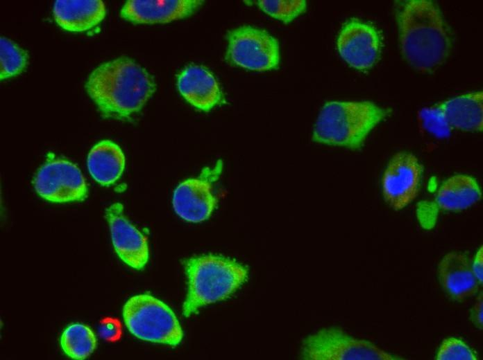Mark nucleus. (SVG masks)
Segmentation results:
<instances>
[{"mask_svg":"<svg viewBox=\"0 0 483 360\" xmlns=\"http://www.w3.org/2000/svg\"><path fill=\"white\" fill-rule=\"evenodd\" d=\"M1 80L20 74L28 63L27 53L10 39L1 37Z\"/></svg>","mask_w":483,"mask_h":360,"instance_id":"412c9836","label":"nucleus"},{"mask_svg":"<svg viewBox=\"0 0 483 360\" xmlns=\"http://www.w3.org/2000/svg\"><path fill=\"white\" fill-rule=\"evenodd\" d=\"M60 343L62 351L67 357L73 359L83 360L95 350L96 338L88 326L73 323L64 330Z\"/></svg>","mask_w":483,"mask_h":360,"instance_id":"aec40b11","label":"nucleus"},{"mask_svg":"<svg viewBox=\"0 0 483 360\" xmlns=\"http://www.w3.org/2000/svg\"><path fill=\"white\" fill-rule=\"evenodd\" d=\"M437 271L442 289L452 300L464 301L479 291L480 284L465 253L458 251L446 253L439 262Z\"/></svg>","mask_w":483,"mask_h":360,"instance_id":"2eb2a0df","label":"nucleus"},{"mask_svg":"<svg viewBox=\"0 0 483 360\" xmlns=\"http://www.w3.org/2000/svg\"><path fill=\"white\" fill-rule=\"evenodd\" d=\"M469 319L472 324L477 329L483 328V295L480 291L476 298L475 302L470 309Z\"/></svg>","mask_w":483,"mask_h":360,"instance_id":"b1692460","label":"nucleus"},{"mask_svg":"<svg viewBox=\"0 0 483 360\" xmlns=\"http://www.w3.org/2000/svg\"><path fill=\"white\" fill-rule=\"evenodd\" d=\"M481 197V189L476 179L459 174L449 177L440 186L435 201L441 210L460 211L476 204Z\"/></svg>","mask_w":483,"mask_h":360,"instance_id":"6ab92c4d","label":"nucleus"},{"mask_svg":"<svg viewBox=\"0 0 483 360\" xmlns=\"http://www.w3.org/2000/svg\"><path fill=\"white\" fill-rule=\"evenodd\" d=\"M105 216L112 244L119 258L134 269H142L149 257L146 237L126 217L121 203L112 204L107 208Z\"/></svg>","mask_w":483,"mask_h":360,"instance_id":"f8f14e48","label":"nucleus"},{"mask_svg":"<svg viewBox=\"0 0 483 360\" xmlns=\"http://www.w3.org/2000/svg\"><path fill=\"white\" fill-rule=\"evenodd\" d=\"M259 8L268 15L285 24L293 21L306 10V1H257Z\"/></svg>","mask_w":483,"mask_h":360,"instance_id":"4be33fe9","label":"nucleus"},{"mask_svg":"<svg viewBox=\"0 0 483 360\" xmlns=\"http://www.w3.org/2000/svg\"><path fill=\"white\" fill-rule=\"evenodd\" d=\"M397 21L401 53L412 66L430 71L446 60L451 48V34L435 3L404 1L398 7Z\"/></svg>","mask_w":483,"mask_h":360,"instance_id":"f03ea898","label":"nucleus"},{"mask_svg":"<svg viewBox=\"0 0 483 360\" xmlns=\"http://www.w3.org/2000/svg\"><path fill=\"white\" fill-rule=\"evenodd\" d=\"M423 167L413 154L400 152L388 163L382 178L385 201L394 210H401L417 196Z\"/></svg>","mask_w":483,"mask_h":360,"instance_id":"9b49d317","label":"nucleus"},{"mask_svg":"<svg viewBox=\"0 0 483 360\" xmlns=\"http://www.w3.org/2000/svg\"><path fill=\"white\" fill-rule=\"evenodd\" d=\"M337 47L340 56L349 66L366 71L380 58L382 38L380 31L371 24L352 18L341 28Z\"/></svg>","mask_w":483,"mask_h":360,"instance_id":"9d476101","label":"nucleus"},{"mask_svg":"<svg viewBox=\"0 0 483 360\" xmlns=\"http://www.w3.org/2000/svg\"><path fill=\"white\" fill-rule=\"evenodd\" d=\"M33 179L36 192L54 203L80 201L88 189L79 168L73 163L50 154Z\"/></svg>","mask_w":483,"mask_h":360,"instance_id":"6e6552de","label":"nucleus"},{"mask_svg":"<svg viewBox=\"0 0 483 360\" xmlns=\"http://www.w3.org/2000/svg\"><path fill=\"white\" fill-rule=\"evenodd\" d=\"M101 0H57L53 8L55 21L62 28L83 32L98 25L105 16Z\"/></svg>","mask_w":483,"mask_h":360,"instance_id":"f3484780","label":"nucleus"},{"mask_svg":"<svg viewBox=\"0 0 483 360\" xmlns=\"http://www.w3.org/2000/svg\"><path fill=\"white\" fill-rule=\"evenodd\" d=\"M227 39L226 59L230 64L257 71L278 67V42L266 30L242 26L230 30Z\"/></svg>","mask_w":483,"mask_h":360,"instance_id":"0eeeda50","label":"nucleus"},{"mask_svg":"<svg viewBox=\"0 0 483 360\" xmlns=\"http://www.w3.org/2000/svg\"><path fill=\"white\" fill-rule=\"evenodd\" d=\"M436 359L437 360H477V357L463 341L450 337L443 341Z\"/></svg>","mask_w":483,"mask_h":360,"instance_id":"5701e85b","label":"nucleus"},{"mask_svg":"<svg viewBox=\"0 0 483 360\" xmlns=\"http://www.w3.org/2000/svg\"><path fill=\"white\" fill-rule=\"evenodd\" d=\"M177 86L183 97L198 109L208 111L225 102L216 78L203 66L184 68L177 75Z\"/></svg>","mask_w":483,"mask_h":360,"instance_id":"ddd939ff","label":"nucleus"},{"mask_svg":"<svg viewBox=\"0 0 483 360\" xmlns=\"http://www.w3.org/2000/svg\"><path fill=\"white\" fill-rule=\"evenodd\" d=\"M481 246L477 250L474 260L471 263L472 270L477 281L482 285L483 282V250Z\"/></svg>","mask_w":483,"mask_h":360,"instance_id":"a878e982","label":"nucleus"},{"mask_svg":"<svg viewBox=\"0 0 483 360\" xmlns=\"http://www.w3.org/2000/svg\"><path fill=\"white\" fill-rule=\"evenodd\" d=\"M300 358L307 360L402 359L337 327L321 329L307 336L301 344Z\"/></svg>","mask_w":483,"mask_h":360,"instance_id":"423d86ee","label":"nucleus"},{"mask_svg":"<svg viewBox=\"0 0 483 360\" xmlns=\"http://www.w3.org/2000/svg\"><path fill=\"white\" fill-rule=\"evenodd\" d=\"M123 318L129 332L146 341L176 346L183 337L172 309L149 294L132 296L124 304Z\"/></svg>","mask_w":483,"mask_h":360,"instance_id":"39448f33","label":"nucleus"},{"mask_svg":"<svg viewBox=\"0 0 483 360\" xmlns=\"http://www.w3.org/2000/svg\"><path fill=\"white\" fill-rule=\"evenodd\" d=\"M391 113L369 101H330L314 126V141L349 149L360 148L372 129Z\"/></svg>","mask_w":483,"mask_h":360,"instance_id":"20e7f679","label":"nucleus"},{"mask_svg":"<svg viewBox=\"0 0 483 360\" xmlns=\"http://www.w3.org/2000/svg\"><path fill=\"white\" fill-rule=\"evenodd\" d=\"M119 330V324L115 320L110 318L103 320L99 328L101 336L107 340H113L117 337Z\"/></svg>","mask_w":483,"mask_h":360,"instance_id":"393cba45","label":"nucleus"},{"mask_svg":"<svg viewBox=\"0 0 483 360\" xmlns=\"http://www.w3.org/2000/svg\"><path fill=\"white\" fill-rule=\"evenodd\" d=\"M87 163L93 179L102 186H109L121 176L125 168V156L118 145L105 140L91 149Z\"/></svg>","mask_w":483,"mask_h":360,"instance_id":"a211bd4d","label":"nucleus"},{"mask_svg":"<svg viewBox=\"0 0 483 360\" xmlns=\"http://www.w3.org/2000/svg\"><path fill=\"white\" fill-rule=\"evenodd\" d=\"M221 169L222 163L219 161L214 168L203 169L198 177L187 179L177 186L172 204L180 218L198 223L210 217L217 203L213 183L219 178Z\"/></svg>","mask_w":483,"mask_h":360,"instance_id":"1a4fd4ad","label":"nucleus"},{"mask_svg":"<svg viewBox=\"0 0 483 360\" xmlns=\"http://www.w3.org/2000/svg\"><path fill=\"white\" fill-rule=\"evenodd\" d=\"M203 2L198 0H129L121 9L120 15L134 24L168 23L191 15Z\"/></svg>","mask_w":483,"mask_h":360,"instance_id":"4468645a","label":"nucleus"},{"mask_svg":"<svg viewBox=\"0 0 483 360\" xmlns=\"http://www.w3.org/2000/svg\"><path fill=\"white\" fill-rule=\"evenodd\" d=\"M188 289L183 314L189 317L202 307L223 300L248 279V268L234 259L219 255H203L185 264Z\"/></svg>","mask_w":483,"mask_h":360,"instance_id":"7ed1b4c3","label":"nucleus"},{"mask_svg":"<svg viewBox=\"0 0 483 360\" xmlns=\"http://www.w3.org/2000/svg\"><path fill=\"white\" fill-rule=\"evenodd\" d=\"M85 89L105 117L125 119L143 108L155 91L156 84L144 67L121 57L96 67Z\"/></svg>","mask_w":483,"mask_h":360,"instance_id":"f257e3e1","label":"nucleus"},{"mask_svg":"<svg viewBox=\"0 0 483 360\" xmlns=\"http://www.w3.org/2000/svg\"><path fill=\"white\" fill-rule=\"evenodd\" d=\"M435 111L449 127L480 132L483 127V93L461 95L439 105Z\"/></svg>","mask_w":483,"mask_h":360,"instance_id":"dca6fc26","label":"nucleus"}]
</instances>
